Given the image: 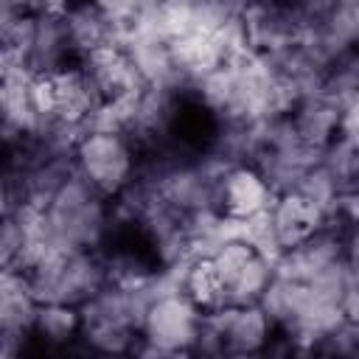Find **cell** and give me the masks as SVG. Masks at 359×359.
<instances>
[{
    "instance_id": "obj_6",
    "label": "cell",
    "mask_w": 359,
    "mask_h": 359,
    "mask_svg": "<svg viewBox=\"0 0 359 359\" xmlns=\"http://www.w3.org/2000/svg\"><path fill=\"white\" fill-rule=\"evenodd\" d=\"M62 25H65V36H67V45L76 62H81L101 45L118 42L115 28L104 20V14L95 8L93 0H76L62 14Z\"/></svg>"
},
{
    "instance_id": "obj_9",
    "label": "cell",
    "mask_w": 359,
    "mask_h": 359,
    "mask_svg": "<svg viewBox=\"0 0 359 359\" xmlns=\"http://www.w3.org/2000/svg\"><path fill=\"white\" fill-rule=\"evenodd\" d=\"M79 331H81L79 306H70V303H39L31 334L45 339L48 345H67L70 339L79 337Z\"/></svg>"
},
{
    "instance_id": "obj_4",
    "label": "cell",
    "mask_w": 359,
    "mask_h": 359,
    "mask_svg": "<svg viewBox=\"0 0 359 359\" xmlns=\"http://www.w3.org/2000/svg\"><path fill=\"white\" fill-rule=\"evenodd\" d=\"M275 194L250 163L230 165L213 188V208L230 219H247L272 205Z\"/></svg>"
},
{
    "instance_id": "obj_1",
    "label": "cell",
    "mask_w": 359,
    "mask_h": 359,
    "mask_svg": "<svg viewBox=\"0 0 359 359\" xmlns=\"http://www.w3.org/2000/svg\"><path fill=\"white\" fill-rule=\"evenodd\" d=\"M137 146L121 129H87L76 140V171L104 196L115 199L137 174Z\"/></svg>"
},
{
    "instance_id": "obj_5",
    "label": "cell",
    "mask_w": 359,
    "mask_h": 359,
    "mask_svg": "<svg viewBox=\"0 0 359 359\" xmlns=\"http://www.w3.org/2000/svg\"><path fill=\"white\" fill-rule=\"evenodd\" d=\"M269 219H272V230L280 250H289L306 241L311 233H317L325 224V210L309 202L306 196H300L297 191H286L272 199Z\"/></svg>"
},
{
    "instance_id": "obj_12",
    "label": "cell",
    "mask_w": 359,
    "mask_h": 359,
    "mask_svg": "<svg viewBox=\"0 0 359 359\" xmlns=\"http://www.w3.org/2000/svg\"><path fill=\"white\" fill-rule=\"evenodd\" d=\"M11 62H14V59H11V53H8V50H6V45L0 42V79L6 76V70L11 67Z\"/></svg>"
},
{
    "instance_id": "obj_2",
    "label": "cell",
    "mask_w": 359,
    "mask_h": 359,
    "mask_svg": "<svg viewBox=\"0 0 359 359\" xmlns=\"http://www.w3.org/2000/svg\"><path fill=\"white\" fill-rule=\"evenodd\" d=\"M202 325V311L180 292H160L151 297L132 353H194Z\"/></svg>"
},
{
    "instance_id": "obj_10",
    "label": "cell",
    "mask_w": 359,
    "mask_h": 359,
    "mask_svg": "<svg viewBox=\"0 0 359 359\" xmlns=\"http://www.w3.org/2000/svg\"><path fill=\"white\" fill-rule=\"evenodd\" d=\"M93 3L104 14V20L115 28V36L129 31L137 22V17L143 14V8L149 6L146 0H93Z\"/></svg>"
},
{
    "instance_id": "obj_3",
    "label": "cell",
    "mask_w": 359,
    "mask_h": 359,
    "mask_svg": "<svg viewBox=\"0 0 359 359\" xmlns=\"http://www.w3.org/2000/svg\"><path fill=\"white\" fill-rule=\"evenodd\" d=\"M202 317L222 339V353H233V356L258 353L275 337V325L258 303L219 306L213 311H202Z\"/></svg>"
},
{
    "instance_id": "obj_7",
    "label": "cell",
    "mask_w": 359,
    "mask_h": 359,
    "mask_svg": "<svg viewBox=\"0 0 359 359\" xmlns=\"http://www.w3.org/2000/svg\"><path fill=\"white\" fill-rule=\"evenodd\" d=\"M39 300L31 292L28 275L17 266H0V331L31 334Z\"/></svg>"
},
{
    "instance_id": "obj_11",
    "label": "cell",
    "mask_w": 359,
    "mask_h": 359,
    "mask_svg": "<svg viewBox=\"0 0 359 359\" xmlns=\"http://www.w3.org/2000/svg\"><path fill=\"white\" fill-rule=\"evenodd\" d=\"M17 14H20V8L11 0H0V28H6Z\"/></svg>"
},
{
    "instance_id": "obj_8",
    "label": "cell",
    "mask_w": 359,
    "mask_h": 359,
    "mask_svg": "<svg viewBox=\"0 0 359 359\" xmlns=\"http://www.w3.org/2000/svg\"><path fill=\"white\" fill-rule=\"evenodd\" d=\"M180 292L199 309V311H213L224 303V286L222 278L216 272V266L210 264V258H191L182 269V280H180Z\"/></svg>"
}]
</instances>
